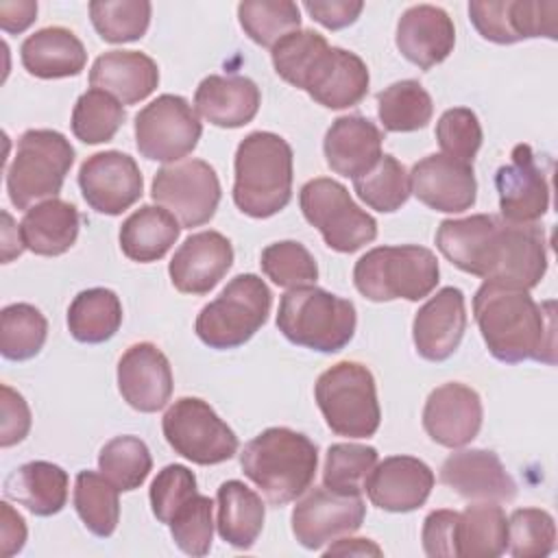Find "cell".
I'll use <instances>...</instances> for the list:
<instances>
[{
    "label": "cell",
    "instance_id": "6da1fadb",
    "mask_svg": "<svg viewBox=\"0 0 558 558\" xmlns=\"http://www.w3.org/2000/svg\"><path fill=\"white\" fill-rule=\"evenodd\" d=\"M436 246L460 270L506 288L530 290L547 270L545 231L493 214L442 220Z\"/></svg>",
    "mask_w": 558,
    "mask_h": 558
},
{
    "label": "cell",
    "instance_id": "7a4b0ae2",
    "mask_svg": "<svg viewBox=\"0 0 558 558\" xmlns=\"http://www.w3.org/2000/svg\"><path fill=\"white\" fill-rule=\"evenodd\" d=\"M473 316L495 360L556 362L554 301L538 305L527 290L484 281L473 296Z\"/></svg>",
    "mask_w": 558,
    "mask_h": 558
},
{
    "label": "cell",
    "instance_id": "3957f363",
    "mask_svg": "<svg viewBox=\"0 0 558 558\" xmlns=\"http://www.w3.org/2000/svg\"><path fill=\"white\" fill-rule=\"evenodd\" d=\"M270 57L286 83L307 92L327 109L353 107L368 92L366 63L355 52L329 46L316 31L290 33L272 46Z\"/></svg>",
    "mask_w": 558,
    "mask_h": 558
},
{
    "label": "cell",
    "instance_id": "277c9868",
    "mask_svg": "<svg viewBox=\"0 0 558 558\" xmlns=\"http://www.w3.org/2000/svg\"><path fill=\"white\" fill-rule=\"evenodd\" d=\"M316 464V445L290 427L264 429L240 453L244 475L272 506H283L301 497L314 482Z\"/></svg>",
    "mask_w": 558,
    "mask_h": 558
},
{
    "label": "cell",
    "instance_id": "5b68a950",
    "mask_svg": "<svg viewBox=\"0 0 558 558\" xmlns=\"http://www.w3.org/2000/svg\"><path fill=\"white\" fill-rule=\"evenodd\" d=\"M233 203L251 218H270L292 198V148L270 131L248 133L235 150Z\"/></svg>",
    "mask_w": 558,
    "mask_h": 558
},
{
    "label": "cell",
    "instance_id": "8992f818",
    "mask_svg": "<svg viewBox=\"0 0 558 558\" xmlns=\"http://www.w3.org/2000/svg\"><path fill=\"white\" fill-rule=\"evenodd\" d=\"M355 305L316 286L290 288L277 312L279 331L299 347L336 353L344 349L355 333Z\"/></svg>",
    "mask_w": 558,
    "mask_h": 558
},
{
    "label": "cell",
    "instance_id": "52a82bcc",
    "mask_svg": "<svg viewBox=\"0 0 558 558\" xmlns=\"http://www.w3.org/2000/svg\"><path fill=\"white\" fill-rule=\"evenodd\" d=\"M436 255L416 244L377 246L355 262L353 283L368 301H421L438 286Z\"/></svg>",
    "mask_w": 558,
    "mask_h": 558
},
{
    "label": "cell",
    "instance_id": "ba28073f",
    "mask_svg": "<svg viewBox=\"0 0 558 558\" xmlns=\"http://www.w3.org/2000/svg\"><path fill=\"white\" fill-rule=\"evenodd\" d=\"M72 163L74 148L63 133L52 129H31L22 133L7 170L11 203L17 209H31L35 201L57 198Z\"/></svg>",
    "mask_w": 558,
    "mask_h": 558
},
{
    "label": "cell",
    "instance_id": "9c48e42d",
    "mask_svg": "<svg viewBox=\"0 0 558 558\" xmlns=\"http://www.w3.org/2000/svg\"><path fill=\"white\" fill-rule=\"evenodd\" d=\"M314 399L327 427L347 438H371L381 421L375 377L360 362H338L314 386Z\"/></svg>",
    "mask_w": 558,
    "mask_h": 558
},
{
    "label": "cell",
    "instance_id": "30bf717a",
    "mask_svg": "<svg viewBox=\"0 0 558 558\" xmlns=\"http://www.w3.org/2000/svg\"><path fill=\"white\" fill-rule=\"evenodd\" d=\"M272 294L257 275L233 277L196 316V336L211 349H235L248 342L270 314Z\"/></svg>",
    "mask_w": 558,
    "mask_h": 558
},
{
    "label": "cell",
    "instance_id": "8fae6325",
    "mask_svg": "<svg viewBox=\"0 0 558 558\" xmlns=\"http://www.w3.org/2000/svg\"><path fill=\"white\" fill-rule=\"evenodd\" d=\"M299 203L305 220L320 231L331 251L353 253L377 238V220L355 205L349 190L333 179L307 181Z\"/></svg>",
    "mask_w": 558,
    "mask_h": 558
},
{
    "label": "cell",
    "instance_id": "7c38bea8",
    "mask_svg": "<svg viewBox=\"0 0 558 558\" xmlns=\"http://www.w3.org/2000/svg\"><path fill=\"white\" fill-rule=\"evenodd\" d=\"M168 445L185 460L209 466L231 460L238 453V436L198 397L177 399L161 418Z\"/></svg>",
    "mask_w": 558,
    "mask_h": 558
},
{
    "label": "cell",
    "instance_id": "4fadbf2b",
    "mask_svg": "<svg viewBox=\"0 0 558 558\" xmlns=\"http://www.w3.org/2000/svg\"><path fill=\"white\" fill-rule=\"evenodd\" d=\"M201 133L196 111L183 96L161 94L135 116V144L150 161H181L196 148Z\"/></svg>",
    "mask_w": 558,
    "mask_h": 558
},
{
    "label": "cell",
    "instance_id": "5bb4252c",
    "mask_svg": "<svg viewBox=\"0 0 558 558\" xmlns=\"http://www.w3.org/2000/svg\"><path fill=\"white\" fill-rule=\"evenodd\" d=\"M150 196L181 227L192 229L214 218L220 203V181L207 161L183 159L157 170Z\"/></svg>",
    "mask_w": 558,
    "mask_h": 558
},
{
    "label": "cell",
    "instance_id": "9a60e30c",
    "mask_svg": "<svg viewBox=\"0 0 558 558\" xmlns=\"http://www.w3.org/2000/svg\"><path fill=\"white\" fill-rule=\"evenodd\" d=\"M469 17L477 33L495 44H514L530 37H558V2L523 0H475Z\"/></svg>",
    "mask_w": 558,
    "mask_h": 558
},
{
    "label": "cell",
    "instance_id": "2e32d148",
    "mask_svg": "<svg viewBox=\"0 0 558 558\" xmlns=\"http://www.w3.org/2000/svg\"><path fill=\"white\" fill-rule=\"evenodd\" d=\"M78 185L85 203L94 211L120 216L140 201L144 179L131 155L105 150L87 157L81 163Z\"/></svg>",
    "mask_w": 558,
    "mask_h": 558
},
{
    "label": "cell",
    "instance_id": "e0dca14e",
    "mask_svg": "<svg viewBox=\"0 0 558 558\" xmlns=\"http://www.w3.org/2000/svg\"><path fill=\"white\" fill-rule=\"evenodd\" d=\"M366 506L360 495H340L323 488H312L292 510V532L305 549L323 545L360 530Z\"/></svg>",
    "mask_w": 558,
    "mask_h": 558
},
{
    "label": "cell",
    "instance_id": "ac0fdd59",
    "mask_svg": "<svg viewBox=\"0 0 558 558\" xmlns=\"http://www.w3.org/2000/svg\"><path fill=\"white\" fill-rule=\"evenodd\" d=\"M501 218L517 225H534L549 209L547 174L527 144H517L510 163L495 174Z\"/></svg>",
    "mask_w": 558,
    "mask_h": 558
},
{
    "label": "cell",
    "instance_id": "d6986e66",
    "mask_svg": "<svg viewBox=\"0 0 558 558\" xmlns=\"http://www.w3.org/2000/svg\"><path fill=\"white\" fill-rule=\"evenodd\" d=\"M410 192L429 209L442 214L466 211L477 196L473 166L442 153L427 155L410 172Z\"/></svg>",
    "mask_w": 558,
    "mask_h": 558
},
{
    "label": "cell",
    "instance_id": "ffe728a7",
    "mask_svg": "<svg viewBox=\"0 0 558 558\" xmlns=\"http://www.w3.org/2000/svg\"><path fill=\"white\" fill-rule=\"evenodd\" d=\"M482 416L480 395L460 381H449L429 392L423 408V427L434 442L458 449L477 436Z\"/></svg>",
    "mask_w": 558,
    "mask_h": 558
},
{
    "label": "cell",
    "instance_id": "44dd1931",
    "mask_svg": "<svg viewBox=\"0 0 558 558\" xmlns=\"http://www.w3.org/2000/svg\"><path fill=\"white\" fill-rule=\"evenodd\" d=\"M118 390L137 412L161 410L172 395V368L153 342L129 347L118 362Z\"/></svg>",
    "mask_w": 558,
    "mask_h": 558
},
{
    "label": "cell",
    "instance_id": "7402d4cb",
    "mask_svg": "<svg viewBox=\"0 0 558 558\" xmlns=\"http://www.w3.org/2000/svg\"><path fill=\"white\" fill-rule=\"evenodd\" d=\"M440 482L464 499L510 501L517 495V482L488 449H464L451 453L440 466Z\"/></svg>",
    "mask_w": 558,
    "mask_h": 558
},
{
    "label": "cell",
    "instance_id": "603a6c76",
    "mask_svg": "<svg viewBox=\"0 0 558 558\" xmlns=\"http://www.w3.org/2000/svg\"><path fill=\"white\" fill-rule=\"evenodd\" d=\"M233 246L218 231L192 233L172 255L168 272L183 294H207L231 268Z\"/></svg>",
    "mask_w": 558,
    "mask_h": 558
},
{
    "label": "cell",
    "instance_id": "cb8c5ba5",
    "mask_svg": "<svg viewBox=\"0 0 558 558\" xmlns=\"http://www.w3.org/2000/svg\"><path fill=\"white\" fill-rule=\"evenodd\" d=\"M466 329L464 294L447 286L438 290L414 316L412 338L416 353L429 362H442L456 353Z\"/></svg>",
    "mask_w": 558,
    "mask_h": 558
},
{
    "label": "cell",
    "instance_id": "d4e9b609",
    "mask_svg": "<svg viewBox=\"0 0 558 558\" xmlns=\"http://www.w3.org/2000/svg\"><path fill=\"white\" fill-rule=\"evenodd\" d=\"M434 488L432 469L412 456H390L375 464L364 490L373 506L386 512H412L421 508Z\"/></svg>",
    "mask_w": 558,
    "mask_h": 558
},
{
    "label": "cell",
    "instance_id": "484cf974",
    "mask_svg": "<svg viewBox=\"0 0 558 558\" xmlns=\"http://www.w3.org/2000/svg\"><path fill=\"white\" fill-rule=\"evenodd\" d=\"M399 52L421 70L442 63L456 44V28L447 11L434 4H414L397 22Z\"/></svg>",
    "mask_w": 558,
    "mask_h": 558
},
{
    "label": "cell",
    "instance_id": "4316f807",
    "mask_svg": "<svg viewBox=\"0 0 558 558\" xmlns=\"http://www.w3.org/2000/svg\"><path fill=\"white\" fill-rule=\"evenodd\" d=\"M384 133L364 116H340L325 133L323 150L327 166L342 177L366 174L381 157Z\"/></svg>",
    "mask_w": 558,
    "mask_h": 558
},
{
    "label": "cell",
    "instance_id": "83f0119b",
    "mask_svg": "<svg viewBox=\"0 0 558 558\" xmlns=\"http://www.w3.org/2000/svg\"><path fill=\"white\" fill-rule=\"evenodd\" d=\"M89 83L94 89L118 98L122 105H135L148 98L159 85V68L144 52L109 50L94 61Z\"/></svg>",
    "mask_w": 558,
    "mask_h": 558
},
{
    "label": "cell",
    "instance_id": "f1b7e54d",
    "mask_svg": "<svg viewBox=\"0 0 558 558\" xmlns=\"http://www.w3.org/2000/svg\"><path fill=\"white\" fill-rule=\"evenodd\" d=\"M259 87L246 76H205L194 94L196 111L222 129L248 124L259 109Z\"/></svg>",
    "mask_w": 558,
    "mask_h": 558
},
{
    "label": "cell",
    "instance_id": "f546056e",
    "mask_svg": "<svg viewBox=\"0 0 558 558\" xmlns=\"http://www.w3.org/2000/svg\"><path fill=\"white\" fill-rule=\"evenodd\" d=\"M22 65L37 78L76 76L87 63L83 41L63 26H48L28 35L20 48Z\"/></svg>",
    "mask_w": 558,
    "mask_h": 558
},
{
    "label": "cell",
    "instance_id": "4dcf8cb0",
    "mask_svg": "<svg viewBox=\"0 0 558 558\" xmlns=\"http://www.w3.org/2000/svg\"><path fill=\"white\" fill-rule=\"evenodd\" d=\"M81 216L74 205L61 198H48L26 209L20 222V235L28 251L44 257H57L72 248L78 238Z\"/></svg>",
    "mask_w": 558,
    "mask_h": 558
},
{
    "label": "cell",
    "instance_id": "1f68e13d",
    "mask_svg": "<svg viewBox=\"0 0 558 558\" xmlns=\"http://www.w3.org/2000/svg\"><path fill=\"white\" fill-rule=\"evenodd\" d=\"M68 473L59 464L33 460L17 466L4 480V497L37 517H50L63 510L68 501Z\"/></svg>",
    "mask_w": 558,
    "mask_h": 558
},
{
    "label": "cell",
    "instance_id": "d6a6232c",
    "mask_svg": "<svg viewBox=\"0 0 558 558\" xmlns=\"http://www.w3.org/2000/svg\"><path fill=\"white\" fill-rule=\"evenodd\" d=\"M508 547V519L495 501L466 506L456 517L453 556L497 558Z\"/></svg>",
    "mask_w": 558,
    "mask_h": 558
},
{
    "label": "cell",
    "instance_id": "836d02e7",
    "mask_svg": "<svg viewBox=\"0 0 558 558\" xmlns=\"http://www.w3.org/2000/svg\"><path fill=\"white\" fill-rule=\"evenodd\" d=\"M179 220L163 207L142 205L120 227L122 253L140 264L161 259L181 233Z\"/></svg>",
    "mask_w": 558,
    "mask_h": 558
},
{
    "label": "cell",
    "instance_id": "e575fe53",
    "mask_svg": "<svg viewBox=\"0 0 558 558\" xmlns=\"http://www.w3.org/2000/svg\"><path fill=\"white\" fill-rule=\"evenodd\" d=\"M218 534L238 549H251L264 527V501L240 480L222 482L216 495Z\"/></svg>",
    "mask_w": 558,
    "mask_h": 558
},
{
    "label": "cell",
    "instance_id": "d590c367",
    "mask_svg": "<svg viewBox=\"0 0 558 558\" xmlns=\"http://www.w3.org/2000/svg\"><path fill=\"white\" fill-rule=\"evenodd\" d=\"M122 325V303L109 288H89L74 296L68 310V329L74 340L100 344Z\"/></svg>",
    "mask_w": 558,
    "mask_h": 558
},
{
    "label": "cell",
    "instance_id": "8d00e7d4",
    "mask_svg": "<svg viewBox=\"0 0 558 558\" xmlns=\"http://www.w3.org/2000/svg\"><path fill=\"white\" fill-rule=\"evenodd\" d=\"M432 113V96L418 81H397L377 94V116L390 133L418 131L427 126Z\"/></svg>",
    "mask_w": 558,
    "mask_h": 558
},
{
    "label": "cell",
    "instance_id": "74e56055",
    "mask_svg": "<svg viewBox=\"0 0 558 558\" xmlns=\"http://www.w3.org/2000/svg\"><path fill=\"white\" fill-rule=\"evenodd\" d=\"M118 488L100 473L81 471L74 482V508L81 517L83 525L100 536L107 538L116 532L120 521V499Z\"/></svg>",
    "mask_w": 558,
    "mask_h": 558
},
{
    "label": "cell",
    "instance_id": "f35d334b",
    "mask_svg": "<svg viewBox=\"0 0 558 558\" xmlns=\"http://www.w3.org/2000/svg\"><path fill=\"white\" fill-rule=\"evenodd\" d=\"M238 17L244 33L270 50L301 26L299 7L290 0H244L238 4Z\"/></svg>",
    "mask_w": 558,
    "mask_h": 558
},
{
    "label": "cell",
    "instance_id": "ab89813d",
    "mask_svg": "<svg viewBox=\"0 0 558 558\" xmlns=\"http://www.w3.org/2000/svg\"><path fill=\"white\" fill-rule=\"evenodd\" d=\"M48 336L46 316L28 303L7 305L0 314V351L7 360L24 362L35 357Z\"/></svg>",
    "mask_w": 558,
    "mask_h": 558
},
{
    "label": "cell",
    "instance_id": "60d3db41",
    "mask_svg": "<svg viewBox=\"0 0 558 558\" xmlns=\"http://www.w3.org/2000/svg\"><path fill=\"white\" fill-rule=\"evenodd\" d=\"M353 190L371 209L390 214L410 198V174L392 155H381L379 161L362 177L353 179Z\"/></svg>",
    "mask_w": 558,
    "mask_h": 558
},
{
    "label": "cell",
    "instance_id": "b9f144b4",
    "mask_svg": "<svg viewBox=\"0 0 558 558\" xmlns=\"http://www.w3.org/2000/svg\"><path fill=\"white\" fill-rule=\"evenodd\" d=\"M98 469L118 490H135L146 482L153 458L137 436H116L100 449Z\"/></svg>",
    "mask_w": 558,
    "mask_h": 558
},
{
    "label": "cell",
    "instance_id": "7bdbcfd3",
    "mask_svg": "<svg viewBox=\"0 0 558 558\" xmlns=\"http://www.w3.org/2000/svg\"><path fill=\"white\" fill-rule=\"evenodd\" d=\"M375 464V447L357 442H336L327 449L325 456L323 484L340 495H362Z\"/></svg>",
    "mask_w": 558,
    "mask_h": 558
},
{
    "label": "cell",
    "instance_id": "ee69618b",
    "mask_svg": "<svg viewBox=\"0 0 558 558\" xmlns=\"http://www.w3.org/2000/svg\"><path fill=\"white\" fill-rule=\"evenodd\" d=\"M126 113L118 98L102 89H87L72 109V133L83 144H102L113 140Z\"/></svg>",
    "mask_w": 558,
    "mask_h": 558
},
{
    "label": "cell",
    "instance_id": "f6af8a7d",
    "mask_svg": "<svg viewBox=\"0 0 558 558\" xmlns=\"http://www.w3.org/2000/svg\"><path fill=\"white\" fill-rule=\"evenodd\" d=\"M150 2L146 0H102L89 2V17L96 33L109 44H126L144 37L150 24Z\"/></svg>",
    "mask_w": 558,
    "mask_h": 558
},
{
    "label": "cell",
    "instance_id": "bcb514c9",
    "mask_svg": "<svg viewBox=\"0 0 558 558\" xmlns=\"http://www.w3.org/2000/svg\"><path fill=\"white\" fill-rule=\"evenodd\" d=\"M262 270L264 275L281 288H301L314 286L318 279V266L312 253L294 240H281L268 244L262 251Z\"/></svg>",
    "mask_w": 558,
    "mask_h": 558
},
{
    "label": "cell",
    "instance_id": "7dc6e473",
    "mask_svg": "<svg viewBox=\"0 0 558 558\" xmlns=\"http://www.w3.org/2000/svg\"><path fill=\"white\" fill-rule=\"evenodd\" d=\"M556 547V523L547 510L519 508L508 519V551L514 558H543Z\"/></svg>",
    "mask_w": 558,
    "mask_h": 558
},
{
    "label": "cell",
    "instance_id": "c3c4849f",
    "mask_svg": "<svg viewBox=\"0 0 558 558\" xmlns=\"http://www.w3.org/2000/svg\"><path fill=\"white\" fill-rule=\"evenodd\" d=\"M211 499L196 493L183 501L170 517V534L177 547L190 556H205L211 549L214 521H211Z\"/></svg>",
    "mask_w": 558,
    "mask_h": 558
},
{
    "label": "cell",
    "instance_id": "681fc988",
    "mask_svg": "<svg viewBox=\"0 0 558 558\" xmlns=\"http://www.w3.org/2000/svg\"><path fill=\"white\" fill-rule=\"evenodd\" d=\"M436 140L442 155L473 166L482 146V126L477 116L466 107L447 109L436 122Z\"/></svg>",
    "mask_w": 558,
    "mask_h": 558
},
{
    "label": "cell",
    "instance_id": "f907efd6",
    "mask_svg": "<svg viewBox=\"0 0 558 558\" xmlns=\"http://www.w3.org/2000/svg\"><path fill=\"white\" fill-rule=\"evenodd\" d=\"M196 475L183 464H168L163 466L150 484V508L157 521L170 523L172 512L196 495Z\"/></svg>",
    "mask_w": 558,
    "mask_h": 558
},
{
    "label": "cell",
    "instance_id": "816d5d0a",
    "mask_svg": "<svg viewBox=\"0 0 558 558\" xmlns=\"http://www.w3.org/2000/svg\"><path fill=\"white\" fill-rule=\"evenodd\" d=\"M0 410H2L0 445L11 447V445L22 442L31 429V410H28L24 397L17 390H13L11 386L2 384Z\"/></svg>",
    "mask_w": 558,
    "mask_h": 558
},
{
    "label": "cell",
    "instance_id": "f5cc1de1",
    "mask_svg": "<svg viewBox=\"0 0 558 558\" xmlns=\"http://www.w3.org/2000/svg\"><path fill=\"white\" fill-rule=\"evenodd\" d=\"M456 510H434L423 521V549L427 556H453Z\"/></svg>",
    "mask_w": 558,
    "mask_h": 558
},
{
    "label": "cell",
    "instance_id": "db71d44e",
    "mask_svg": "<svg viewBox=\"0 0 558 558\" xmlns=\"http://www.w3.org/2000/svg\"><path fill=\"white\" fill-rule=\"evenodd\" d=\"M303 7L312 15L314 22L323 24L329 31H340L360 17L364 2H360V0H314V2L307 0V2H303Z\"/></svg>",
    "mask_w": 558,
    "mask_h": 558
},
{
    "label": "cell",
    "instance_id": "11a10c76",
    "mask_svg": "<svg viewBox=\"0 0 558 558\" xmlns=\"http://www.w3.org/2000/svg\"><path fill=\"white\" fill-rule=\"evenodd\" d=\"M26 543V523L24 519L7 504H0V545L2 556L9 558L17 554Z\"/></svg>",
    "mask_w": 558,
    "mask_h": 558
},
{
    "label": "cell",
    "instance_id": "9f6ffc18",
    "mask_svg": "<svg viewBox=\"0 0 558 558\" xmlns=\"http://www.w3.org/2000/svg\"><path fill=\"white\" fill-rule=\"evenodd\" d=\"M37 15V2L17 0V2H0V28L4 33H22L26 31Z\"/></svg>",
    "mask_w": 558,
    "mask_h": 558
},
{
    "label": "cell",
    "instance_id": "6f0895ef",
    "mask_svg": "<svg viewBox=\"0 0 558 558\" xmlns=\"http://www.w3.org/2000/svg\"><path fill=\"white\" fill-rule=\"evenodd\" d=\"M325 556H381V547L368 538H336Z\"/></svg>",
    "mask_w": 558,
    "mask_h": 558
}]
</instances>
